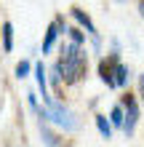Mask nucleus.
Listing matches in <instances>:
<instances>
[{
  "mask_svg": "<svg viewBox=\"0 0 144 147\" xmlns=\"http://www.w3.org/2000/svg\"><path fill=\"white\" fill-rule=\"evenodd\" d=\"M56 64H59V70H62L67 83H78L80 78L86 75V70H88V56L80 51V46L70 43V46L62 48V59H59Z\"/></svg>",
  "mask_w": 144,
  "mask_h": 147,
  "instance_id": "f257e3e1",
  "label": "nucleus"
},
{
  "mask_svg": "<svg viewBox=\"0 0 144 147\" xmlns=\"http://www.w3.org/2000/svg\"><path fill=\"white\" fill-rule=\"evenodd\" d=\"M46 120H54V123H56L59 128H64V131H75V128L80 126L78 120H75V112L67 110V107H62V105L54 102V99L46 102Z\"/></svg>",
  "mask_w": 144,
  "mask_h": 147,
  "instance_id": "f03ea898",
  "label": "nucleus"
},
{
  "mask_svg": "<svg viewBox=\"0 0 144 147\" xmlns=\"http://www.w3.org/2000/svg\"><path fill=\"white\" fill-rule=\"evenodd\" d=\"M120 107H123V112H125V126H123V131L131 136L133 131H136V123H139V105H136V96H133V94H125L123 102H120Z\"/></svg>",
  "mask_w": 144,
  "mask_h": 147,
  "instance_id": "7ed1b4c3",
  "label": "nucleus"
},
{
  "mask_svg": "<svg viewBox=\"0 0 144 147\" xmlns=\"http://www.w3.org/2000/svg\"><path fill=\"white\" fill-rule=\"evenodd\" d=\"M70 13H72V19L80 24V30H86V35H91V38H94V43L99 46V32H96V27H94V22H91V16H88L86 11H80V8H70Z\"/></svg>",
  "mask_w": 144,
  "mask_h": 147,
  "instance_id": "20e7f679",
  "label": "nucleus"
},
{
  "mask_svg": "<svg viewBox=\"0 0 144 147\" xmlns=\"http://www.w3.org/2000/svg\"><path fill=\"white\" fill-rule=\"evenodd\" d=\"M62 30H67V27H64V19H62V16H56V19L48 24V30H46V38H43V54H48V51L54 48V43H56V38H59V32H62Z\"/></svg>",
  "mask_w": 144,
  "mask_h": 147,
  "instance_id": "39448f33",
  "label": "nucleus"
},
{
  "mask_svg": "<svg viewBox=\"0 0 144 147\" xmlns=\"http://www.w3.org/2000/svg\"><path fill=\"white\" fill-rule=\"evenodd\" d=\"M32 70H35V80H38L40 94H43V102H48V99H51V94H48V86H46V67H43V62H38Z\"/></svg>",
  "mask_w": 144,
  "mask_h": 147,
  "instance_id": "423d86ee",
  "label": "nucleus"
},
{
  "mask_svg": "<svg viewBox=\"0 0 144 147\" xmlns=\"http://www.w3.org/2000/svg\"><path fill=\"white\" fill-rule=\"evenodd\" d=\"M3 51H13V24L11 22H3Z\"/></svg>",
  "mask_w": 144,
  "mask_h": 147,
  "instance_id": "0eeeda50",
  "label": "nucleus"
},
{
  "mask_svg": "<svg viewBox=\"0 0 144 147\" xmlns=\"http://www.w3.org/2000/svg\"><path fill=\"white\" fill-rule=\"evenodd\" d=\"M128 67H125V64H117L115 67V88H123V86L125 83H128Z\"/></svg>",
  "mask_w": 144,
  "mask_h": 147,
  "instance_id": "6e6552de",
  "label": "nucleus"
},
{
  "mask_svg": "<svg viewBox=\"0 0 144 147\" xmlns=\"http://www.w3.org/2000/svg\"><path fill=\"white\" fill-rule=\"evenodd\" d=\"M109 123L117 126V128H123V126H125V112H123L120 105H115V107H112V112H109Z\"/></svg>",
  "mask_w": 144,
  "mask_h": 147,
  "instance_id": "1a4fd4ad",
  "label": "nucleus"
},
{
  "mask_svg": "<svg viewBox=\"0 0 144 147\" xmlns=\"http://www.w3.org/2000/svg\"><path fill=\"white\" fill-rule=\"evenodd\" d=\"M94 120H96V128H99V134L104 136V139H109V136H112V123H109V120H107L104 115H96Z\"/></svg>",
  "mask_w": 144,
  "mask_h": 147,
  "instance_id": "9d476101",
  "label": "nucleus"
},
{
  "mask_svg": "<svg viewBox=\"0 0 144 147\" xmlns=\"http://www.w3.org/2000/svg\"><path fill=\"white\" fill-rule=\"evenodd\" d=\"M29 70H32V64L27 62V59H21V62L16 64V70H13V72H16V78L21 80V78H27V75H29Z\"/></svg>",
  "mask_w": 144,
  "mask_h": 147,
  "instance_id": "9b49d317",
  "label": "nucleus"
},
{
  "mask_svg": "<svg viewBox=\"0 0 144 147\" xmlns=\"http://www.w3.org/2000/svg\"><path fill=\"white\" fill-rule=\"evenodd\" d=\"M40 134H43V139H46V144H48V147H59V139H56V134H51L46 126H40Z\"/></svg>",
  "mask_w": 144,
  "mask_h": 147,
  "instance_id": "f8f14e48",
  "label": "nucleus"
},
{
  "mask_svg": "<svg viewBox=\"0 0 144 147\" xmlns=\"http://www.w3.org/2000/svg\"><path fill=\"white\" fill-rule=\"evenodd\" d=\"M67 32H70V38H72V43H75V46H80V43L86 40V32H83L80 27H72V30H67Z\"/></svg>",
  "mask_w": 144,
  "mask_h": 147,
  "instance_id": "ddd939ff",
  "label": "nucleus"
},
{
  "mask_svg": "<svg viewBox=\"0 0 144 147\" xmlns=\"http://www.w3.org/2000/svg\"><path fill=\"white\" fill-rule=\"evenodd\" d=\"M51 83L54 86L62 83V70H59V64H54V70H51Z\"/></svg>",
  "mask_w": 144,
  "mask_h": 147,
  "instance_id": "4468645a",
  "label": "nucleus"
},
{
  "mask_svg": "<svg viewBox=\"0 0 144 147\" xmlns=\"http://www.w3.org/2000/svg\"><path fill=\"white\" fill-rule=\"evenodd\" d=\"M139 91H141V99H144V75H139Z\"/></svg>",
  "mask_w": 144,
  "mask_h": 147,
  "instance_id": "2eb2a0df",
  "label": "nucleus"
},
{
  "mask_svg": "<svg viewBox=\"0 0 144 147\" xmlns=\"http://www.w3.org/2000/svg\"><path fill=\"white\" fill-rule=\"evenodd\" d=\"M139 13H141V19H144V3H139Z\"/></svg>",
  "mask_w": 144,
  "mask_h": 147,
  "instance_id": "dca6fc26",
  "label": "nucleus"
}]
</instances>
